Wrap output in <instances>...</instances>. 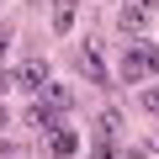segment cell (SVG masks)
<instances>
[{
	"label": "cell",
	"mask_w": 159,
	"mask_h": 159,
	"mask_svg": "<svg viewBox=\"0 0 159 159\" xmlns=\"http://www.w3.org/2000/svg\"><path fill=\"white\" fill-rule=\"evenodd\" d=\"M148 74H159V43H148V37H127L122 80H148Z\"/></svg>",
	"instance_id": "cell-1"
},
{
	"label": "cell",
	"mask_w": 159,
	"mask_h": 159,
	"mask_svg": "<svg viewBox=\"0 0 159 159\" xmlns=\"http://www.w3.org/2000/svg\"><path fill=\"white\" fill-rule=\"evenodd\" d=\"M74 64H80V74H85L90 85H117V74L106 69V53H101V37H85V43H80Z\"/></svg>",
	"instance_id": "cell-2"
},
{
	"label": "cell",
	"mask_w": 159,
	"mask_h": 159,
	"mask_svg": "<svg viewBox=\"0 0 159 159\" xmlns=\"http://www.w3.org/2000/svg\"><path fill=\"white\" fill-rule=\"evenodd\" d=\"M154 11H159V0H122V11H117L122 37H143V27L154 21Z\"/></svg>",
	"instance_id": "cell-3"
},
{
	"label": "cell",
	"mask_w": 159,
	"mask_h": 159,
	"mask_svg": "<svg viewBox=\"0 0 159 159\" xmlns=\"http://www.w3.org/2000/svg\"><path fill=\"white\" fill-rule=\"evenodd\" d=\"M16 85H27V90L37 96V90L48 85V64H43V58H27V64L16 69Z\"/></svg>",
	"instance_id": "cell-4"
},
{
	"label": "cell",
	"mask_w": 159,
	"mask_h": 159,
	"mask_svg": "<svg viewBox=\"0 0 159 159\" xmlns=\"http://www.w3.org/2000/svg\"><path fill=\"white\" fill-rule=\"evenodd\" d=\"M37 101H43V106H53V111H69V101H74V90H69V85H53V80H48V85L37 90Z\"/></svg>",
	"instance_id": "cell-5"
},
{
	"label": "cell",
	"mask_w": 159,
	"mask_h": 159,
	"mask_svg": "<svg viewBox=\"0 0 159 159\" xmlns=\"http://www.w3.org/2000/svg\"><path fill=\"white\" fill-rule=\"evenodd\" d=\"M74 148H80V138H74L69 127H53V133H48V154H53V159H69Z\"/></svg>",
	"instance_id": "cell-6"
},
{
	"label": "cell",
	"mask_w": 159,
	"mask_h": 159,
	"mask_svg": "<svg viewBox=\"0 0 159 159\" xmlns=\"http://www.w3.org/2000/svg\"><path fill=\"white\" fill-rule=\"evenodd\" d=\"M32 133H53V106H43V101H32L27 106V117H21Z\"/></svg>",
	"instance_id": "cell-7"
},
{
	"label": "cell",
	"mask_w": 159,
	"mask_h": 159,
	"mask_svg": "<svg viewBox=\"0 0 159 159\" xmlns=\"http://www.w3.org/2000/svg\"><path fill=\"white\" fill-rule=\"evenodd\" d=\"M53 27H58V32H69V27H74V0H58V11H53Z\"/></svg>",
	"instance_id": "cell-8"
},
{
	"label": "cell",
	"mask_w": 159,
	"mask_h": 159,
	"mask_svg": "<svg viewBox=\"0 0 159 159\" xmlns=\"http://www.w3.org/2000/svg\"><path fill=\"white\" fill-rule=\"evenodd\" d=\"M143 111H159V85H154V90H143Z\"/></svg>",
	"instance_id": "cell-9"
},
{
	"label": "cell",
	"mask_w": 159,
	"mask_h": 159,
	"mask_svg": "<svg viewBox=\"0 0 159 159\" xmlns=\"http://www.w3.org/2000/svg\"><path fill=\"white\" fill-rule=\"evenodd\" d=\"M6 48H11V32H6V27H0V58H6Z\"/></svg>",
	"instance_id": "cell-10"
},
{
	"label": "cell",
	"mask_w": 159,
	"mask_h": 159,
	"mask_svg": "<svg viewBox=\"0 0 159 159\" xmlns=\"http://www.w3.org/2000/svg\"><path fill=\"white\" fill-rule=\"evenodd\" d=\"M6 85H16V74H6V69H0V90H6Z\"/></svg>",
	"instance_id": "cell-11"
},
{
	"label": "cell",
	"mask_w": 159,
	"mask_h": 159,
	"mask_svg": "<svg viewBox=\"0 0 159 159\" xmlns=\"http://www.w3.org/2000/svg\"><path fill=\"white\" fill-rule=\"evenodd\" d=\"M6 122H11V117H6V106H0V127H6Z\"/></svg>",
	"instance_id": "cell-12"
},
{
	"label": "cell",
	"mask_w": 159,
	"mask_h": 159,
	"mask_svg": "<svg viewBox=\"0 0 159 159\" xmlns=\"http://www.w3.org/2000/svg\"><path fill=\"white\" fill-rule=\"evenodd\" d=\"M154 148H159V133H154Z\"/></svg>",
	"instance_id": "cell-13"
}]
</instances>
